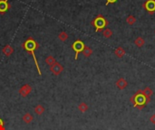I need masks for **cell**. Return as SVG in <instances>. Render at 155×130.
Listing matches in <instances>:
<instances>
[{
    "label": "cell",
    "instance_id": "obj_26",
    "mask_svg": "<svg viewBox=\"0 0 155 130\" xmlns=\"http://www.w3.org/2000/svg\"><path fill=\"white\" fill-rule=\"evenodd\" d=\"M154 33H155V30H154Z\"/></svg>",
    "mask_w": 155,
    "mask_h": 130
},
{
    "label": "cell",
    "instance_id": "obj_15",
    "mask_svg": "<svg viewBox=\"0 0 155 130\" xmlns=\"http://www.w3.org/2000/svg\"><path fill=\"white\" fill-rule=\"evenodd\" d=\"M142 92L146 96V98H148L149 100H150V97L153 95V91H152V90L150 88V87H146V88H144L142 90Z\"/></svg>",
    "mask_w": 155,
    "mask_h": 130
},
{
    "label": "cell",
    "instance_id": "obj_1",
    "mask_svg": "<svg viewBox=\"0 0 155 130\" xmlns=\"http://www.w3.org/2000/svg\"><path fill=\"white\" fill-rule=\"evenodd\" d=\"M131 103L132 104V106L134 108H137L138 109H142L150 101V100H149L148 98H146V96L143 94L142 90H138L130 99Z\"/></svg>",
    "mask_w": 155,
    "mask_h": 130
},
{
    "label": "cell",
    "instance_id": "obj_19",
    "mask_svg": "<svg viewBox=\"0 0 155 130\" xmlns=\"http://www.w3.org/2000/svg\"><path fill=\"white\" fill-rule=\"evenodd\" d=\"M45 62H46V64H47V65H49V66L51 67L52 65H54V64L56 62V59H55L53 56H51V55H50V56H48V57L45 59Z\"/></svg>",
    "mask_w": 155,
    "mask_h": 130
},
{
    "label": "cell",
    "instance_id": "obj_3",
    "mask_svg": "<svg viewBox=\"0 0 155 130\" xmlns=\"http://www.w3.org/2000/svg\"><path fill=\"white\" fill-rule=\"evenodd\" d=\"M92 25L95 27V32H102L105 29V27L109 25L108 21L103 17L102 16H98L93 22Z\"/></svg>",
    "mask_w": 155,
    "mask_h": 130
},
{
    "label": "cell",
    "instance_id": "obj_13",
    "mask_svg": "<svg viewBox=\"0 0 155 130\" xmlns=\"http://www.w3.org/2000/svg\"><path fill=\"white\" fill-rule=\"evenodd\" d=\"M34 111H35V113L36 115L41 116V115H43V114H44V112L45 111V108H44V106H42V105L38 104V105H36V106L35 107Z\"/></svg>",
    "mask_w": 155,
    "mask_h": 130
},
{
    "label": "cell",
    "instance_id": "obj_7",
    "mask_svg": "<svg viewBox=\"0 0 155 130\" xmlns=\"http://www.w3.org/2000/svg\"><path fill=\"white\" fill-rule=\"evenodd\" d=\"M143 7L149 14L152 15L155 12V0H147L143 4Z\"/></svg>",
    "mask_w": 155,
    "mask_h": 130
},
{
    "label": "cell",
    "instance_id": "obj_16",
    "mask_svg": "<svg viewBox=\"0 0 155 130\" xmlns=\"http://www.w3.org/2000/svg\"><path fill=\"white\" fill-rule=\"evenodd\" d=\"M88 108H89V107H88V105L85 102H81L78 105V110L80 112H82V113H85L88 110Z\"/></svg>",
    "mask_w": 155,
    "mask_h": 130
},
{
    "label": "cell",
    "instance_id": "obj_10",
    "mask_svg": "<svg viewBox=\"0 0 155 130\" xmlns=\"http://www.w3.org/2000/svg\"><path fill=\"white\" fill-rule=\"evenodd\" d=\"M13 52H14V49H13V47H12L10 45H6V46L2 49V53H3L6 56H8V57H9V56L13 53Z\"/></svg>",
    "mask_w": 155,
    "mask_h": 130
},
{
    "label": "cell",
    "instance_id": "obj_4",
    "mask_svg": "<svg viewBox=\"0 0 155 130\" xmlns=\"http://www.w3.org/2000/svg\"><path fill=\"white\" fill-rule=\"evenodd\" d=\"M84 47H85L84 43L81 40H77V41H75V42L73 43L72 48H73V50L75 52V55H74V59H75V60L78 59V54L84 51Z\"/></svg>",
    "mask_w": 155,
    "mask_h": 130
},
{
    "label": "cell",
    "instance_id": "obj_2",
    "mask_svg": "<svg viewBox=\"0 0 155 130\" xmlns=\"http://www.w3.org/2000/svg\"><path fill=\"white\" fill-rule=\"evenodd\" d=\"M22 46H23V48H25L28 53H30L32 54V56H33V58H34V61H35V66H36V69H37V71H38V73L41 75L42 72H41V70H40V68H39V64H38V62H37V60H36V56H35V51L38 48V43H37L32 37H30V38H28V39L23 43Z\"/></svg>",
    "mask_w": 155,
    "mask_h": 130
},
{
    "label": "cell",
    "instance_id": "obj_20",
    "mask_svg": "<svg viewBox=\"0 0 155 130\" xmlns=\"http://www.w3.org/2000/svg\"><path fill=\"white\" fill-rule=\"evenodd\" d=\"M136 22V18L132 16V15H130L127 16L126 18V23L129 25H133Z\"/></svg>",
    "mask_w": 155,
    "mask_h": 130
},
{
    "label": "cell",
    "instance_id": "obj_12",
    "mask_svg": "<svg viewBox=\"0 0 155 130\" xmlns=\"http://www.w3.org/2000/svg\"><path fill=\"white\" fill-rule=\"evenodd\" d=\"M23 121L26 123V124H30V123H32L33 122V120H34V116L32 115V114H30V113H26L24 116H23Z\"/></svg>",
    "mask_w": 155,
    "mask_h": 130
},
{
    "label": "cell",
    "instance_id": "obj_6",
    "mask_svg": "<svg viewBox=\"0 0 155 130\" xmlns=\"http://www.w3.org/2000/svg\"><path fill=\"white\" fill-rule=\"evenodd\" d=\"M50 71H51V72L53 73L54 75L58 76V75H60V74L63 72L64 67H63L62 64H60L59 62H56L54 65H52V66L50 67Z\"/></svg>",
    "mask_w": 155,
    "mask_h": 130
},
{
    "label": "cell",
    "instance_id": "obj_14",
    "mask_svg": "<svg viewBox=\"0 0 155 130\" xmlns=\"http://www.w3.org/2000/svg\"><path fill=\"white\" fill-rule=\"evenodd\" d=\"M134 43H135V45H136L137 47L141 48V47H143L144 45H145V41H144V39H143L142 37L139 36V37H137V38L135 39Z\"/></svg>",
    "mask_w": 155,
    "mask_h": 130
},
{
    "label": "cell",
    "instance_id": "obj_9",
    "mask_svg": "<svg viewBox=\"0 0 155 130\" xmlns=\"http://www.w3.org/2000/svg\"><path fill=\"white\" fill-rule=\"evenodd\" d=\"M9 8L8 0H0V13H5Z\"/></svg>",
    "mask_w": 155,
    "mask_h": 130
},
{
    "label": "cell",
    "instance_id": "obj_18",
    "mask_svg": "<svg viewBox=\"0 0 155 130\" xmlns=\"http://www.w3.org/2000/svg\"><path fill=\"white\" fill-rule=\"evenodd\" d=\"M83 53V54L85 56V57H90L92 54H93V50L90 48V47H88V46H85L84 47V51L82 52Z\"/></svg>",
    "mask_w": 155,
    "mask_h": 130
},
{
    "label": "cell",
    "instance_id": "obj_22",
    "mask_svg": "<svg viewBox=\"0 0 155 130\" xmlns=\"http://www.w3.org/2000/svg\"><path fill=\"white\" fill-rule=\"evenodd\" d=\"M149 120H150V123H152L153 125H155V114L151 115V116L150 117Z\"/></svg>",
    "mask_w": 155,
    "mask_h": 130
},
{
    "label": "cell",
    "instance_id": "obj_5",
    "mask_svg": "<svg viewBox=\"0 0 155 130\" xmlns=\"http://www.w3.org/2000/svg\"><path fill=\"white\" fill-rule=\"evenodd\" d=\"M32 86L31 85H29V84H25V85H23L21 88H20V90H19V94H20V96L22 97V98H26V97H27L31 92H32Z\"/></svg>",
    "mask_w": 155,
    "mask_h": 130
},
{
    "label": "cell",
    "instance_id": "obj_23",
    "mask_svg": "<svg viewBox=\"0 0 155 130\" xmlns=\"http://www.w3.org/2000/svg\"><path fill=\"white\" fill-rule=\"evenodd\" d=\"M117 1V0H106V6H108L109 4H114V3H115Z\"/></svg>",
    "mask_w": 155,
    "mask_h": 130
},
{
    "label": "cell",
    "instance_id": "obj_8",
    "mask_svg": "<svg viewBox=\"0 0 155 130\" xmlns=\"http://www.w3.org/2000/svg\"><path fill=\"white\" fill-rule=\"evenodd\" d=\"M115 85H116V87L120 91H123V90L126 89V87L128 86V82H127V80L124 78H120V79H118L116 80Z\"/></svg>",
    "mask_w": 155,
    "mask_h": 130
},
{
    "label": "cell",
    "instance_id": "obj_17",
    "mask_svg": "<svg viewBox=\"0 0 155 130\" xmlns=\"http://www.w3.org/2000/svg\"><path fill=\"white\" fill-rule=\"evenodd\" d=\"M113 35V31L109 28H105L102 31V36L105 38H110Z\"/></svg>",
    "mask_w": 155,
    "mask_h": 130
},
{
    "label": "cell",
    "instance_id": "obj_11",
    "mask_svg": "<svg viewBox=\"0 0 155 130\" xmlns=\"http://www.w3.org/2000/svg\"><path fill=\"white\" fill-rule=\"evenodd\" d=\"M125 53H126L125 50H124L123 47H121V46L117 47V48L114 50V54H115L118 58H123V57L125 55Z\"/></svg>",
    "mask_w": 155,
    "mask_h": 130
},
{
    "label": "cell",
    "instance_id": "obj_21",
    "mask_svg": "<svg viewBox=\"0 0 155 130\" xmlns=\"http://www.w3.org/2000/svg\"><path fill=\"white\" fill-rule=\"evenodd\" d=\"M68 34H67V33H65V32H61L59 34H58V38L62 41V42H65L67 39H68Z\"/></svg>",
    "mask_w": 155,
    "mask_h": 130
},
{
    "label": "cell",
    "instance_id": "obj_25",
    "mask_svg": "<svg viewBox=\"0 0 155 130\" xmlns=\"http://www.w3.org/2000/svg\"><path fill=\"white\" fill-rule=\"evenodd\" d=\"M0 126H4V122L1 118H0Z\"/></svg>",
    "mask_w": 155,
    "mask_h": 130
},
{
    "label": "cell",
    "instance_id": "obj_24",
    "mask_svg": "<svg viewBox=\"0 0 155 130\" xmlns=\"http://www.w3.org/2000/svg\"><path fill=\"white\" fill-rule=\"evenodd\" d=\"M0 130H6L5 126H0Z\"/></svg>",
    "mask_w": 155,
    "mask_h": 130
}]
</instances>
